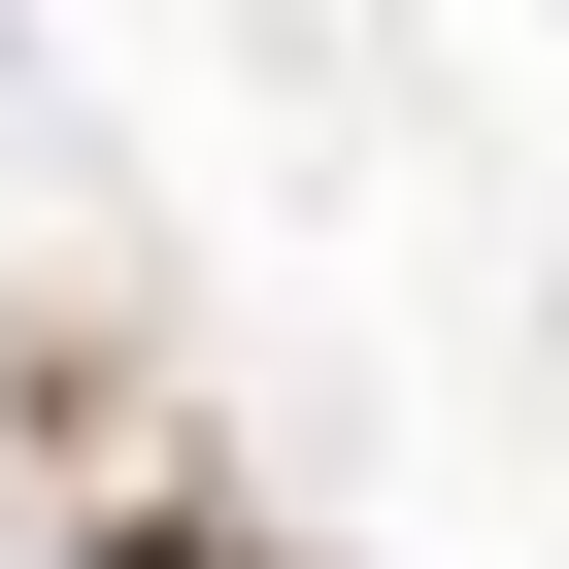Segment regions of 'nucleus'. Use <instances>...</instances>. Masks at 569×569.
Masks as SVG:
<instances>
[{
	"label": "nucleus",
	"instance_id": "obj_1",
	"mask_svg": "<svg viewBox=\"0 0 569 569\" xmlns=\"http://www.w3.org/2000/svg\"><path fill=\"white\" fill-rule=\"evenodd\" d=\"M101 569H234V536H201V502H101Z\"/></svg>",
	"mask_w": 569,
	"mask_h": 569
}]
</instances>
